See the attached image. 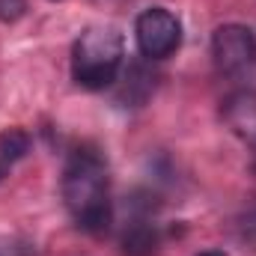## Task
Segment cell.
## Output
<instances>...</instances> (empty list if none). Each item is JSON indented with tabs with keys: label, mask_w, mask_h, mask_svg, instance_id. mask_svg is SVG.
Here are the masks:
<instances>
[{
	"label": "cell",
	"mask_w": 256,
	"mask_h": 256,
	"mask_svg": "<svg viewBox=\"0 0 256 256\" xmlns=\"http://www.w3.org/2000/svg\"><path fill=\"white\" fill-rule=\"evenodd\" d=\"M24 12H27V0H0V21L12 24L24 18Z\"/></svg>",
	"instance_id": "ba28073f"
},
{
	"label": "cell",
	"mask_w": 256,
	"mask_h": 256,
	"mask_svg": "<svg viewBox=\"0 0 256 256\" xmlns=\"http://www.w3.org/2000/svg\"><path fill=\"white\" fill-rule=\"evenodd\" d=\"M196 256H226V254L218 250V248H212V250H202V254H196Z\"/></svg>",
	"instance_id": "9c48e42d"
},
{
	"label": "cell",
	"mask_w": 256,
	"mask_h": 256,
	"mask_svg": "<svg viewBox=\"0 0 256 256\" xmlns=\"http://www.w3.org/2000/svg\"><path fill=\"white\" fill-rule=\"evenodd\" d=\"M212 60L214 68L226 78L248 74L256 66V36L244 24H224L212 36Z\"/></svg>",
	"instance_id": "277c9868"
},
{
	"label": "cell",
	"mask_w": 256,
	"mask_h": 256,
	"mask_svg": "<svg viewBox=\"0 0 256 256\" xmlns=\"http://www.w3.org/2000/svg\"><path fill=\"white\" fill-rule=\"evenodd\" d=\"M134 39H137V51L146 60H167L182 45V24L170 9L149 6L134 21Z\"/></svg>",
	"instance_id": "3957f363"
},
{
	"label": "cell",
	"mask_w": 256,
	"mask_h": 256,
	"mask_svg": "<svg viewBox=\"0 0 256 256\" xmlns=\"http://www.w3.org/2000/svg\"><path fill=\"white\" fill-rule=\"evenodd\" d=\"M161 244V236H158V226L146 218V214H137L131 224H126L122 230V254L126 256H152Z\"/></svg>",
	"instance_id": "8992f818"
},
{
	"label": "cell",
	"mask_w": 256,
	"mask_h": 256,
	"mask_svg": "<svg viewBox=\"0 0 256 256\" xmlns=\"http://www.w3.org/2000/svg\"><path fill=\"white\" fill-rule=\"evenodd\" d=\"M6 173H9V164H6V161H0V182H3V176H6Z\"/></svg>",
	"instance_id": "30bf717a"
},
{
	"label": "cell",
	"mask_w": 256,
	"mask_h": 256,
	"mask_svg": "<svg viewBox=\"0 0 256 256\" xmlns=\"http://www.w3.org/2000/svg\"><path fill=\"white\" fill-rule=\"evenodd\" d=\"M60 191L78 230L90 236L108 232V226L114 224V202H110L108 164L96 146H78L68 155Z\"/></svg>",
	"instance_id": "6da1fadb"
},
{
	"label": "cell",
	"mask_w": 256,
	"mask_h": 256,
	"mask_svg": "<svg viewBox=\"0 0 256 256\" xmlns=\"http://www.w3.org/2000/svg\"><path fill=\"white\" fill-rule=\"evenodd\" d=\"M30 152V134L24 128H6L0 131V161L15 164Z\"/></svg>",
	"instance_id": "52a82bcc"
},
{
	"label": "cell",
	"mask_w": 256,
	"mask_h": 256,
	"mask_svg": "<svg viewBox=\"0 0 256 256\" xmlns=\"http://www.w3.org/2000/svg\"><path fill=\"white\" fill-rule=\"evenodd\" d=\"M126 63L122 33L114 27H90L72 45V78L84 90H104L120 78Z\"/></svg>",
	"instance_id": "7a4b0ae2"
},
{
	"label": "cell",
	"mask_w": 256,
	"mask_h": 256,
	"mask_svg": "<svg viewBox=\"0 0 256 256\" xmlns=\"http://www.w3.org/2000/svg\"><path fill=\"white\" fill-rule=\"evenodd\" d=\"M220 120L256 155V92L236 90L220 102Z\"/></svg>",
	"instance_id": "5b68a950"
}]
</instances>
